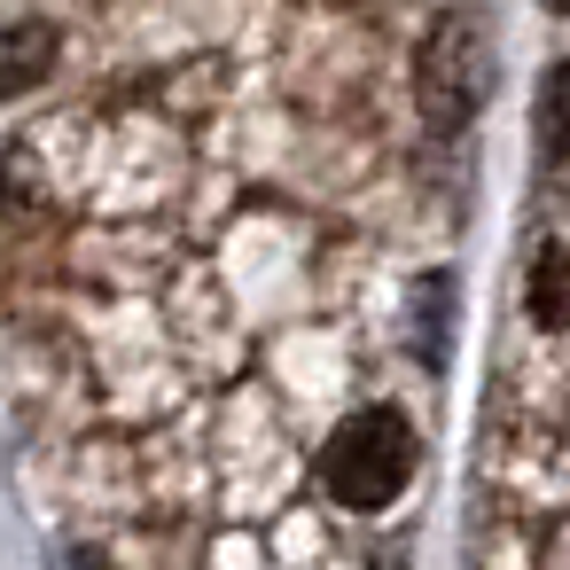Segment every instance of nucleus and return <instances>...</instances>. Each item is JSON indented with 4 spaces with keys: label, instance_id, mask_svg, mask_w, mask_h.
I'll return each mask as SVG.
<instances>
[{
    "label": "nucleus",
    "instance_id": "f257e3e1",
    "mask_svg": "<svg viewBox=\"0 0 570 570\" xmlns=\"http://www.w3.org/2000/svg\"><path fill=\"white\" fill-rule=\"evenodd\" d=\"M414 461H422L414 422H406L399 406H360L352 422L328 430V445H321V484H328V500H344V508H391V500L414 484Z\"/></svg>",
    "mask_w": 570,
    "mask_h": 570
},
{
    "label": "nucleus",
    "instance_id": "f03ea898",
    "mask_svg": "<svg viewBox=\"0 0 570 570\" xmlns=\"http://www.w3.org/2000/svg\"><path fill=\"white\" fill-rule=\"evenodd\" d=\"M492 102V32L476 17H438L414 56V110L430 134H469Z\"/></svg>",
    "mask_w": 570,
    "mask_h": 570
},
{
    "label": "nucleus",
    "instance_id": "7ed1b4c3",
    "mask_svg": "<svg viewBox=\"0 0 570 570\" xmlns=\"http://www.w3.org/2000/svg\"><path fill=\"white\" fill-rule=\"evenodd\" d=\"M56 24H40V17H24V24H0V102H17V95H32L48 71H56Z\"/></svg>",
    "mask_w": 570,
    "mask_h": 570
},
{
    "label": "nucleus",
    "instance_id": "20e7f679",
    "mask_svg": "<svg viewBox=\"0 0 570 570\" xmlns=\"http://www.w3.org/2000/svg\"><path fill=\"white\" fill-rule=\"evenodd\" d=\"M445 321H453V274H422V289H414V336H422L430 367H445Z\"/></svg>",
    "mask_w": 570,
    "mask_h": 570
},
{
    "label": "nucleus",
    "instance_id": "39448f33",
    "mask_svg": "<svg viewBox=\"0 0 570 570\" xmlns=\"http://www.w3.org/2000/svg\"><path fill=\"white\" fill-rule=\"evenodd\" d=\"M531 321L547 328V336H562V250L554 243H539V258H531Z\"/></svg>",
    "mask_w": 570,
    "mask_h": 570
},
{
    "label": "nucleus",
    "instance_id": "423d86ee",
    "mask_svg": "<svg viewBox=\"0 0 570 570\" xmlns=\"http://www.w3.org/2000/svg\"><path fill=\"white\" fill-rule=\"evenodd\" d=\"M539 157H547V165L562 157V71L539 79Z\"/></svg>",
    "mask_w": 570,
    "mask_h": 570
},
{
    "label": "nucleus",
    "instance_id": "0eeeda50",
    "mask_svg": "<svg viewBox=\"0 0 570 570\" xmlns=\"http://www.w3.org/2000/svg\"><path fill=\"white\" fill-rule=\"evenodd\" d=\"M71 570H110V554H95V547H71Z\"/></svg>",
    "mask_w": 570,
    "mask_h": 570
},
{
    "label": "nucleus",
    "instance_id": "6e6552de",
    "mask_svg": "<svg viewBox=\"0 0 570 570\" xmlns=\"http://www.w3.org/2000/svg\"><path fill=\"white\" fill-rule=\"evenodd\" d=\"M547 9H562V0H547Z\"/></svg>",
    "mask_w": 570,
    "mask_h": 570
}]
</instances>
